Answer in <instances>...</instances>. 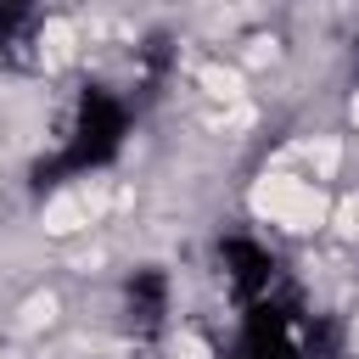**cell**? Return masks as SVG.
Listing matches in <instances>:
<instances>
[{"mask_svg":"<svg viewBox=\"0 0 359 359\" xmlns=\"http://www.w3.org/2000/svg\"><path fill=\"white\" fill-rule=\"evenodd\" d=\"M123 135H129V101L118 90H107V84H84L79 101H73V118H67V135H62L56 157L39 163V185H56L67 174L112 163Z\"/></svg>","mask_w":359,"mask_h":359,"instance_id":"6da1fadb","label":"cell"},{"mask_svg":"<svg viewBox=\"0 0 359 359\" xmlns=\"http://www.w3.org/2000/svg\"><path fill=\"white\" fill-rule=\"evenodd\" d=\"M34 39H39V0H0V62L22 67Z\"/></svg>","mask_w":359,"mask_h":359,"instance_id":"277c9868","label":"cell"},{"mask_svg":"<svg viewBox=\"0 0 359 359\" xmlns=\"http://www.w3.org/2000/svg\"><path fill=\"white\" fill-rule=\"evenodd\" d=\"M163 320H168V280H163V269H135V280L123 292V325L135 337H157Z\"/></svg>","mask_w":359,"mask_h":359,"instance_id":"3957f363","label":"cell"},{"mask_svg":"<svg viewBox=\"0 0 359 359\" xmlns=\"http://www.w3.org/2000/svg\"><path fill=\"white\" fill-rule=\"evenodd\" d=\"M219 264H224V286L236 292L241 309H252V303H264V297L280 292V269H275V258H269L258 241H247V236L219 241Z\"/></svg>","mask_w":359,"mask_h":359,"instance_id":"7a4b0ae2","label":"cell"}]
</instances>
